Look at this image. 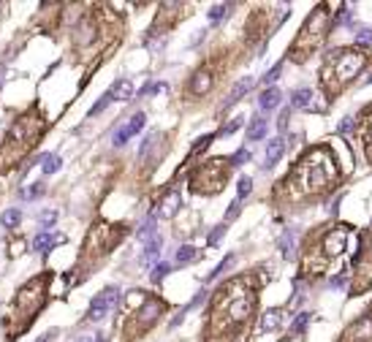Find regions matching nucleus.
I'll use <instances>...</instances> for the list:
<instances>
[{"label":"nucleus","mask_w":372,"mask_h":342,"mask_svg":"<svg viewBox=\"0 0 372 342\" xmlns=\"http://www.w3.org/2000/svg\"><path fill=\"white\" fill-rule=\"evenodd\" d=\"M46 293H49V274L33 277L30 282H25L16 291V299L11 301V310L5 315V334H8V340L19 337L33 323V318L38 315V310L46 301Z\"/></svg>","instance_id":"nucleus-1"},{"label":"nucleus","mask_w":372,"mask_h":342,"mask_svg":"<svg viewBox=\"0 0 372 342\" xmlns=\"http://www.w3.org/2000/svg\"><path fill=\"white\" fill-rule=\"evenodd\" d=\"M44 133V120L38 112H27L11 125V131L5 133L3 144H0V171L11 169L16 160H22L27 155V149H33V144L38 141V136Z\"/></svg>","instance_id":"nucleus-2"},{"label":"nucleus","mask_w":372,"mask_h":342,"mask_svg":"<svg viewBox=\"0 0 372 342\" xmlns=\"http://www.w3.org/2000/svg\"><path fill=\"white\" fill-rule=\"evenodd\" d=\"M255 307V296L250 291H242V280H234L220 288L218 304H215V332H225L231 326H239L250 318Z\"/></svg>","instance_id":"nucleus-3"},{"label":"nucleus","mask_w":372,"mask_h":342,"mask_svg":"<svg viewBox=\"0 0 372 342\" xmlns=\"http://www.w3.org/2000/svg\"><path fill=\"white\" fill-rule=\"evenodd\" d=\"M334 177H337V169H334V160L329 158L326 149H312L310 155H304L299 160V166L294 171V179L301 193H318Z\"/></svg>","instance_id":"nucleus-4"},{"label":"nucleus","mask_w":372,"mask_h":342,"mask_svg":"<svg viewBox=\"0 0 372 342\" xmlns=\"http://www.w3.org/2000/svg\"><path fill=\"white\" fill-rule=\"evenodd\" d=\"M367 63V55L359 49H337L331 52L326 68H323V82H326L329 90H340L348 79H353Z\"/></svg>","instance_id":"nucleus-5"},{"label":"nucleus","mask_w":372,"mask_h":342,"mask_svg":"<svg viewBox=\"0 0 372 342\" xmlns=\"http://www.w3.org/2000/svg\"><path fill=\"white\" fill-rule=\"evenodd\" d=\"M326 33H329V11L318 8L315 14L307 19V25L301 27V36L296 38L294 57H296V60H304L312 49H318V44L326 38Z\"/></svg>","instance_id":"nucleus-6"},{"label":"nucleus","mask_w":372,"mask_h":342,"mask_svg":"<svg viewBox=\"0 0 372 342\" xmlns=\"http://www.w3.org/2000/svg\"><path fill=\"white\" fill-rule=\"evenodd\" d=\"M225 171H228L225 160H220V158L207 160V163H201V169L193 171V177H190V185H193V190L215 193V190L223 188V182H225Z\"/></svg>","instance_id":"nucleus-7"},{"label":"nucleus","mask_w":372,"mask_h":342,"mask_svg":"<svg viewBox=\"0 0 372 342\" xmlns=\"http://www.w3.org/2000/svg\"><path fill=\"white\" fill-rule=\"evenodd\" d=\"M120 236H123V228H120V225H106V223L92 225V231L87 234L84 256H106L120 242Z\"/></svg>","instance_id":"nucleus-8"},{"label":"nucleus","mask_w":372,"mask_h":342,"mask_svg":"<svg viewBox=\"0 0 372 342\" xmlns=\"http://www.w3.org/2000/svg\"><path fill=\"white\" fill-rule=\"evenodd\" d=\"M117 299H120V291H117L114 285L103 288V291H101V293H95V299L90 301V310H87V318H90V321H101L103 315H109V312L114 310Z\"/></svg>","instance_id":"nucleus-9"},{"label":"nucleus","mask_w":372,"mask_h":342,"mask_svg":"<svg viewBox=\"0 0 372 342\" xmlns=\"http://www.w3.org/2000/svg\"><path fill=\"white\" fill-rule=\"evenodd\" d=\"M144 123H147V117H144L142 112H139V114H133V117L128 120V123L123 125V128H120L117 133H114V147H123V144H128V138H133V136H136V133L144 128Z\"/></svg>","instance_id":"nucleus-10"},{"label":"nucleus","mask_w":372,"mask_h":342,"mask_svg":"<svg viewBox=\"0 0 372 342\" xmlns=\"http://www.w3.org/2000/svg\"><path fill=\"white\" fill-rule=\"evenodd\" d=\"M367 340H372V310L345 332V342H367Z\"/></svg>","instance_id":"nucleus-11"},{"label":"nucleus","mask_w":372,"mask_h":342,"mask_svg":"<svg viewBox=\"0 0 372 342\" xmlns=\"http://www.w3.org/2000/svg\"><path fill=\"white\" fill-rule=\"evenodd\" d=\"M345 239H348V231L345 228H334L331 234L326 236V256L337 258L342 250H345Z\"/></svg>","instance_id":"nucleus-12"},{"label":"nucleus","mask_w":372,"mask_h":342,"mask_svg":"<svg viewBox=\"0 0 372 342\" xmlns=\"http://www.w3.org/2000/svg\"><path fill=\"white\" fill-rule=\"evenodd\" d=\"M60 242H66V236L63 234H49V231H41V234L33 239V247H36L38 253H49L55 245H60Z\"/></svg>","instance_id":"nucleus-13"},{"label":"nucleus","mask_w":372,"mask_h":342,"mask_svg":"<svg viewBox=\"0 0 372 342\" xmlns=\"http://www.w3.org/2000/svg\"><path fill=\"white\" fill-rule=\"evenodd\" d=\"M209 87H212V73L207 71H199L193 76V82H190V92H193V95H204V92H209Z\"/></svg>","instance_id":"nucleus-14"},{"label":"nucleus","mask_w":372,"mask_h":342,"mask_svg":"<svg viewBox=\"0 0 372 342\" xmlns=\"http://www.w3.org/2000/svg\"><path fill=\"white\" fill-rule=\"evenodd\" d=\"M109 95H112V101H128V98L133 95V84L128 82V79H120V82L112 84Z\"/></svg>","instance_id":"nucleus-15"},{"label":"nucleus","mask_w":372,"mask_h":342,"mask_svg":"<svg viewBox=\"0 0 372 342\" xmlns=\"http://www.w3.org/2000/svg\"><path fill=\"white\" fill-rule=\"evenodd\" d=\"M280 90H277V87H269V90H264L261 92V98H258V106L264 109V112H269V109H275L277 103H280Z\"/></svg>","instance_id":"nucleus-16"},{"label":"nucleus","mask_w":372,"mask_h":342,"mask_svg":"<svg viewBox=\"0 0 372 342\" xmlns=\"http://www.w3.org/2000/svg\"><path fill=\"white\" fill-rule=\"evenodd\" d=\"M280 323H283V312L280 310H269V312H264V315H261L258 329H261V332H272V329H277Z\"/></svg>","instance_id":"nucleus-17"},{"label":"nucleus","mask_w":372,"mask_h":342,"mask_svg":"<svg viewBox=\"0 0 372 342\" xmlns=\"http://www.w3.org/2000/svg\"><path fill=\"white\" fill-rule=\"evenodd\" d=\"M283 149H286V144H283V138H272V141L266 144V169H269V166H275L277 160H280Z\"/></svg>","instance_id":"nucleus-18"},{"label":"nucleus","mask_w":372,"mask_h":342,"mask_svg":"<svg viewBox=\"0 0 372 342\" xmlns=\"http://www.w3.org/2000/svg\"><path fill=\"white\" fill-rule=\"evenodd\" d=\"M250 87H253V79H239V82H236V87L234 90H231V95H228V101L223 103V109H228V106H234L236 101H239L242 95H245V92L250 90Z\"/></svg>","instance_id":"nucleus-19"},{"label":"nucleus","mask_w":372,"mask_h":342,"mask_svg":"<svg viewBox=\"0 0 372 342\" xmlns=\"http://www.w3.org/2000/svg\"><path fill=\"white\" fill-rule=\"evenodd\" d=\"M177 209H179V193H177V190H171V193H168L166 199H163V204H160V212H158V214H163V217H171V214L177 212Z\"/></svg>","instance_id":"nucleus-20"},{"label":"nucleus","mask_w":372,"mask_h":342,"mask_svg":"<svg viewBox=\"0 0 372 342\" xmlns=\"http://www.w3.org/2000/svg\"><path fill=\"white\" fill-rule=\"evenodd\" d=\"M19 220H22V212L16 209V206H11V209H5V212H3V217H0V223H3V228L14 231L16 225H19Z\"/></svg>","instance_id":"nucleus-21"},{"label":"nucleus","mask_w":372,"mask_h":342,"mask_svg":"<svg viewBox=\"0 0 372 342\" xmlns=\"http://www.w3.org/2000/svg\"><path fill=\"white\" fill-rule=\"evenodd\" d=\"M310 101H312V90H307V87H301V90H296L291 95V106H296V109L310 106Z\"/></svg>","instance_id":"nucleus-22"},{"label":"nucleus","mask_w":372,"mask_h":342,"mask_svg":"<svg viewBox=\"0 0 372 342\" xmlns=\"http://www.w3.org/2000/svg\"><path fill=\"white\" fill-rule=\"evenodd\" d=\"M264 136H266V120L255 117L253 125L247 128V138H250V141H258V138H264Z\"/></svg>","instance_id":"nucleus-23"},{"label":"nucleus","mask_w":372,"mask_h":342,"mask_svg":"<svg viewBox=\"0 0 372 342\" xmlns=\"http://www.w3.org/2000/svg\"><path fill=\"white\" fill-rule=\"evenodd\" d=\"M158 253H160V236H152V239L147 242V250H144L142 261H144V264H149V261L158 258Z\"/></svg>","instance_id":"nucleus-24"},{"label":"nucleus","mask_w":372,"mask_h":342,"mask_svg":"<svg viewBox=\"0 0 372 342\" xmlns=\"http://www.w3.org/2000/svg\"><path fill=\"white\" fill-rule=\"evenodd\" d=\"M199 258V250H196L193 245H182L177 250V264H190V261Z\"/></svg>","instance_id":"nucleus-25"},{"label":"nucleus","mask_w":372,"mask_h":342,"mask_svg":"<svg viewBox=\"0 0 372 342\" xmlns=\"http://www.w3.org/2000/svg\"><path fill=\"white\" fill-rule=\"evenodd\" d=\"M41 160H44V166H41L44 174H55V171L63 166V158H60V155H44Z\"/></svg>","instance_id":"nucleus-26"},{"label":"nucleus","mask_w":372,"mask_h":342,"mask_svg":"<svg viewBox=\"0 0 372 342\" xmlns=\"http://www.w3.org/2000/svg\"><path fill=\"white\" fill-rule=\"evenodd\" d=\"M228 8L231 5H212V8H209V22H220L225 14H228Z\"/></svg>","instance_id":"nucleus-27"},{"label":"nucleus","mask_w":372,"mask_h":342,"mask_svg":"<svg viewBox=\"0 0 372 342\" xmlns=\"http://www.w3.org/2000/svg\"><path fill=\"white\" fill-rule=\"evenodd\" d=\"M307 323H310V312H299V318L294 321V334H301Z\"/></svg>","instance_id":"nucleus-28"},{"label":"nucleus","mask_w":372,"mask_h":342,"mask_svg":"<svg viewBox=\"0 0 372 342\" xmlns=\"http://www.w3.org/2000/svg\"><path fill=\"white\" fill-rule=\"evenodd\" d=\"M109 103H112V95H109V92H106V95H103V98H101V101H98V103H95V106H92V109H90V117H95V114H101V112H103V109H106V106H109Z\"/></svg>","instance_id":"nucleus-29"},{"label":"nucleus","mask_w":372,"mask_h":342,"mask_svg":"<svg viewBox=\"0 0 372 342\" xmlns=\"http://www.w3.org/2000/svg\"><path fill=\"white\" fill-rule=\"evenodd\" d=\"M236 190H239V199L250 196V190H253V179H250V177H242V179H239V188H236Z\"/></svg>","instance_id":"nucleus-30"},{"label":"nucleus","mask_w":372,"mask_h":342,"mask_svg":"<svg viewBox=\"0 0 372 342\" xmlns=\"http://www.w3.org/2000/svg\"><path fill=\"white\" fill-rule=\"evenodd\" d=\"M44 182H36V185H33V188L30 190H22V199H36V196H41L44 193Z\"/></svg>","instance_id":"nucleus-31"},{"label":"nucleus","mask_w":372,"mask_h":342,"mask_svg":"<svg viewBox=\"0 0 372 342\" xmlns=\"http://www.w3.org/2000/svg\"><path fill=\"white\" fill-rule=\"evenodd\" d=\"M212 138H215V136H201L199 141H196V147L190 149V158H193V155H199L201 149H207V147H209V141H212Z\"/></svg>","instance_id":"nucleus-32"},{"label":"nucleus","mask_w":372,"mask_h":342,"mask_svg":"<svg viewBox=\"0 0 372 342\" xmlns=\"http://www.w3.org/2000/svg\"><path fill=\"white\" fill-rule=\"evenodd\" d=\"M247 160H250V152H247V149H236L234 158H231V166H242V163H247Z\"/></svg>","instance_id":"nucleus-33"},{"label":"nucleus","mask_w":372,"mask_h":342,"mask_svg":"<svg viewBox=\"0 0 372 342\" xmlns=\"http://www.w3.org/2000/svg\"><path fill=\"white\" fill-rule=\"evenodd\" d=\"M168 272H171V266H168V264H158V266H155V272H152V280L160 282V280L168 274Z\"/></svg>","instance_id":"nucleus-34"},{"label":"nucleus","mask_w":372,"mask_h":342,"mask_svg":"<svg viewBox=\"0 0 372 342\" xmlns=\"http://www.w3.org/2000/svg\"><path fill=\"white\" fill-rule=\"evenodd\" d=\"M152 231H155V220L149 217L147 223L142 225V231H139V239H147V236H149V239H152Z\"/></svg>","instance_id":"nucleus-35"},{"label":"nucleus","mask_w":372,"mask_h":342,"mask_svg":"<svg viewBox=\"0 0 372 342\" xmlns=\"http://www.w3.org/2000/svg\"><path fill=\"white\" fill-rule=\"evenodd\" d=\"M231 264H234V256H228V258H225V261H223V264H218V269H215V272H212V274H209V280H212V277H220V274H223V272H225V269H228V266H231Z\"/></svg>","instance_id":"nucleus-36"},{"label":"nucleus","mask_w":372,"mask_h":342,"mask_svg":"<svg viewBox=\"0 0 372 342\" xmlns=\"http://www.w3.org/2000/svg\"><path fill=\"white\" fill-rule=\"evenodd\" d=\"M55 220H57V212H44L41 217H38V223H41L44 228H49V225L55 223Z\"/></svg>","instance_id":"nucleus-37"},{"label":"nucleus","mask_w":372,"mask_h":342,"mask_svg":"<svg viewBox=\"0 0 372 342\" xmlns=\"http://www.w3.org/2000/svg\"><path fill=\"white\" fill-rule=\"evenodd\" d=\"M356 44H372V30H367V27L359 30L356 33Z\"/></svg>","instance_id":"nucleus-38"},{"label":"nucleus","mask_w":372,"mask_h":342,"mask_svg":"<svg viewBox=\"0 0 372 342\" xmlns=\"http://www.w3.org/2000/svg\"><path fill=\"white\" fill-rule=\"evenodd\" d=\"M223 234H225V225H218V228H215L212 234H209V245H218L220 236H223Z\"/></svg>","instance_id":"nucleus-39"},{"label":"nucleus","mask_w":372,"mask_h":342,"mask_svg":"<svg viewBox=\"0 0 372 342\" xmlns=\"http://www.w3.org/2000/svg\"><path fill=\"white\" fill-rule=\"evenodd\" d=\"M277 76H280V66H275V68H272V71L264 76V82H266V84H272V82H277Z\"/></svg>","instance_id":"nucleus-40"},{"label":"nucleus","mask_w":372,"mask_h":342,"mask_svg":"<svg viewBox=\"0 0 372 342\" xmlns=\"http://www.w3.org/2000/svg\"><path fill=\"white\" fill-rule=\"evenodd\" d=\"M239 125H242V120H239V117H236V120H231V123H228V125H225V128H223V131H220V133H223V136H225V133H234L236 128H239Z\"/></svg>","instance_id":"nucleus-41"},{"label":"nucleus","mask_w":372,"mask_h":342,"mask_svg":"<svg viewBox=\"0 0 372 342\" xmlns=\"http://www.w3.org/2000/svg\"><path fill=\"white\" fill-rule=\"evenodd\" d=\"M236 214H239V201H234V204L228 206V212H225V220H234Z\"/></svg>","instance_id":"nucleus-42"},{"label":"nucleus","mask_w":372,"mask_h":342,"mask_svg":"<svg viewBox=\"0 0 372 342\" xmlns=\"http://www.w3.org/2000/svg\"><path fill=\"white\" fill-rule=\"evenodd\" d=\"M345 280H348V272H342V274L331 277V285H334V288H340V285H345Z\"/></svg>","instance_id":"nucleus-43"},{"label":"nucleus","mask_w":372,"mask_h":342,"mask_svg":"<svg viewBox=\"0 0 372 342\" xmlns=\"http://www.w3.org/2000/svg\"><path fill=\"white\" fill-rule=\"evenodd\" d=\"M277 125H280V131H286V128H288V109L280 114V123H277Z\"/></svg>","instance_id":"nucleus-44"},{"label":"nucleus","mask_w":372,"mask_h":342,"mask_svg":"<svg viewBox=\"0 0 372 342\" xmlns=\"http://www.w3.org/2000/svg\"><path fill=\"white\" fill-rule=\"evenodd\" d=\"M52 340H55V332H46L44 337H38L36 342H52Z\"/></svg>","instance_id":"nucleus-45"},{"label":"nucleus","mask_w":372,"mask_h":342,"mask_svg":"<svg viewBox=\"0 0 372 342\" xmlns=\"http://www.w3.org/2000/svg\"><path fill=\"white\" fill-rule=\"evenodd\" d=\"M76 342H92V337H79Z\"/></svg>","instance_id":"nucleus-46"},{"label":"nucleus","mask_w":372,"mask_h":342,"mask_svg":"<svg viewBox=\"0 0 372 342\" xmlns=\"http://www.w3.org/2000/svg\"><path fill=\"white\" fill-rule=\"evenodd\" d=\"M367 136H370V141H372V123H370V131H367Z\"/></svg>","instance_id":"nucleus-47"}]
</instances>
